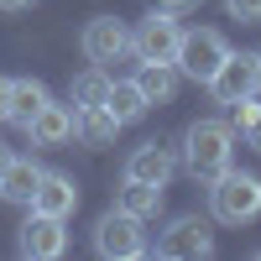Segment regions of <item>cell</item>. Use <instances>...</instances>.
<instances>
[{
  "label": "cell",
  "mask_w": 261,
  "mask_h": 261,
  "mask_svg": "<svg viewBox=\"0 0 261 261\" xmlns=\"http://www.w3.org/2000/svg\"><path fill=\"white\" fill-rule=\"evenodd\" d=\"M27 209L53 214V220H68V214L79 209V183L68 178V172H42V183H37V193H32Z\"/></svg>",
  "instance_id": "8fae6325"
},
{
  "label": "cell",
  "mask_w": 261,
  "mask_h": 261,
  "mask_svg": "<svg viewBox=\"0 0 261 261\" xmlns=\"http://www.w3.org/2000/svg\"><path fill=\"white\" fill-rule=\"evenodd\" d=\"M115 209L136 214V220L146 225V220H157V214H162V188H157V183H136V178H125V188L115 193Z\"/></svg>",
  "instance_id": "e0dca14e"
},
{
  "label": "cell",
  "mask_w": 261,
  "mask_h": 261,
  "mask_svg": "<svg viewBox=\"0 0 261 261\" xmlns=\"http://www.w3.org/2000/svg\"><path fill=\"white\" fill-rule=\"evenodd\" d=\"M225 58H230V42H225L220 32H214V27H193V32H183L172 68H178L183 79H193V84H209L214 68H220Z\"/></svg>",
  "instance_id": "3957f363"
},
{
  "label": "cell",
  "mask_w": 261,
  "mask_h": 261,
  "mask_svg": "<svg viewBox=\"0 0 261 261\" xmlns=\"http://www.w3.org/2000/svg\"><path fill=\"white\" fill-rule=\"evenodd\" d=\"M42 172H47V167H37L32 157H11L6 178H0V199H6V204H32V193H37V183H42Z\"/></svg>",
  "instance_id": "5bb4252c"
},
{
  "label": "cell",
  "mask_w": 261,
  "mask_h": 261,
  "mask_svg": "<svg viewBox=\"0 0 261 261\" xmlns=\"http://www.w3.org/2000/svg\"><path fill=\"white\" fill-rule=\"evenodd\" d=\"M47 99H53V94H47V84H42V79H11V125L27 130L32 115H37Z\"/></svg>",
  "instance_id": "2e32d148"
},
{
  "label": "cell",
  "mask_w": 261,
  "mask_h": 261,
  "mask_svg": "<svg viewBox=\"0 0 261 261\" xmlns=\"http://www.w3.org/2000/svg\"><path fill=\"white\" fill-rule=\"evenodd\" d=\"M73 136L84 146H110L120 136V120L105 110V105H79V110H73Z\"/></svg>",
  "instance_id": "4fadbf2b"
},
{
  "label": "cell",
  "mask_w": 261,
  "mask_h": 261,
  "mask_svg": "<svg viewBox=\"0 0 261 261\" xmlns=\"http://www.w3.org/2000/svg\"><path fill=\"white\" fill-rule=\"evenodd\" d=\"M32 0H0V11H27Z\"/></svg>",
  "instance_id": "d4e9b609"
},
{
  "label": "cell",
  "mask_w": 261,
  "mask_h": 261,
  "mask_svg": "<svg viewBox=\"0 0 261 261\" xmlns=\"http://www.w3.org/2000/svg\"><path fill=\"white\" fill-rule=\"evenodd\" d=\"M16 251L32 256V261H58L63 251H68V230H63V220H53V214H27V225L16 230Z\"/></svg>",
  "instance_id": "9c48e42d"
},
{
  "label": "cell",
  "mask_w": 261,
  "mask_h": 261,
  "mask_svg": "<svg viewBox=\"0 0 261 261\" xmlns=\"http://www.w3.org/2000/svg\"><path fill=\"white\" fill-rule=\"evenodd\" d=\"M0 120H11V79H0Z\"/></svg>",
  "instance_id": "603a6c76"
},
{
  "label": "cell",
  "mask_w": 261,
  "mask_h": 261,
  "mask_svg": "<svg viewBox=\"0 0 261 261\" xmlns=\"http://www.w3.org/2000/svg\"><path fill=\"white\" fill-rule=\"evenodd\" d=\"M178 68L172 63H141L136 68V84H141V94H146V105H172V94H178Z\"/></svg>",
  "instance_id": "ac0fdd59"
},
{
  "label": "cell",
  "mask_w": 261,
  "mask_h": 261,
  "mask_svg": "<svg viewBox=\"0 0 261 261\" xmlns=\"http://www.w3.org/2000/svg\"><path fill=\"white\" fill-rule=\"evenodd\" d=\"M105 94H110V73H105L99 63H94V68H84V73L68 84V99H73V110H79V105H105Z\"/></svg>",
  "instance_id": "d6986e66"
},
{
  "label": "cell",
  "mask_w": 261,
  "mask_h": 261,
  "mask_svg": "<svg viewBox=\"0 0 261 261\" xmlns=\"http://www.w3.org/2000/svg\"><path fill=\"white\" fill-rule=\"evenodd\" d=\"M225 167H235V125L230 120H214V115L193 120L183 130V172L193 183L209 188Z\"/></svg>",
  "instance_id": "6da1fadb"
},
{
  "label": "cell",
  "mask_w": 261,
  "mask_h": 261,
  "mask_svg": "<svg viewBox=\"0 0 261 261\" xmlns=\"http://www.w3.org/2000/svg\"><path fill=\"white\" fill-rule=\"evenodd\" d=\"M105 110H110L120 125H130V120H141L151 105H146V94H141V84L136 79H110V94H105Z\"/></svg>",
  "instance_id": "9a60e30c"
},
{
  "label": "cell",
  "mask_w": 261,
  "mask_h": 261,
  "mask_svg": "<svg viewBox=\"0 0 261 261\" xmlns=\"http://www.w3.org/2000/svg\"><path fill=\"white\" fill-rule=\"evenodd\" d=\"M225 11H230V21H241V27H256L261 21V0H225Z\"/></svg>",
  "instance_id": "44dd1931"
},
{
  "label": "cell",
  "mask_w": 261,
  "mask_h": 261,
  "mask_svg": "<svg viewBox=\"0 0 261 261\" xmlns=\"http://www.w3.org/2000/svg\"><path fill=\"white\" fill-rule=\"evenodd\" d=\"M204 89L214 94V105H241V99H251L256 89H261V63H256V53H230L220 68H214V79L204 84Z\"/></svg>",
  "instance_id": "8992f818"
},
{
  "label": "cell",
  "mask_w": 261,
  "mask_h": 261,
  "mask_svg": "<svg viewBox=\"0 0 261 261\" xmlns=\"http://www.w3.org/2000/svg\"><path fill=\"white\" fill-rule=\"evenodd\" d=\"M193 6H199V0H157V11H162V16H188Z\"/></svg>",
  "instance_id": "7402d4cb"
},
{
  "label": "cell",
  "mask_w": 261,
  "mask_h": 261,
  "mask_svg": "<svg viewBox=\"0 0 261 261\" xmlns=\"http://www.w3.org/2000/svg\"><path fill=\"white\" fill-rule=\"evenodd\" d=\"M230 125L246 136V146L251 151H261V99L251 94V99H241V105H230Z\"/></svg>",
  "instance_id": "ffe728a7"
},
{
  "label": "cell",
  "mask_w": 261,
  "mask_h": 261,
  "mask_svg": "<svg viewBox=\"0 0 261 261\" xmlns=\"http://www.w3.org/2000/svg\"><path fill=\"white\" fill-rule=\"evenodd\" d=\"M27 141H32V146H68V141H73V110H68V105H53V99H47V105L32 115Z\"/></svg>",
  "instance_id": "7c38bea8"
},
{
  "label": "cell",
  "mask_w": 261,
  "mask_h": 261,
  "mask_svg": "<svg viewBox=\"0 0 261 261\" xmlns=\"http://www.w3.org/2000/svg\"><path fill=\"white\" fill-rule=\"evenodd\" d=\"M94 251L105 261H136L146 256V230L136 214H125V209H110V214H99V225H94Z\"/></svg>",
  "instance_id": "5b68a950"
},
{
  "label": "cell",
  "mask_w": 261,
  "mask_h": 261,
  "mask_svg": "<svg viewBox=\"0 0 261 261\" xmlns=\"http://www.w3.org/2000/svg\"><path fill=\"white\" fill-rule=\"evenodd\" d=\"M79 47H84L89 63L105 68V63H120V58L130 53V32H125V21H115V16H94V21H84Z\"/></svg>",
  "instance_id": "ba28073f"
},
{
  "label": "cell",
  "mask_w": 261,
  "mask_h": 261,
  "mask_svg": "<svg viewBox=\"0 0 261 261\" xmlns=\"http://www.w3.org/2000/svg\"><path fill=\"white\" fill-rule=\"evenodd\" d=\"M256 63H261V53H256Z\"/></svg>",
  "instance_id": "484cf974"
},
{
  "label": "cell",
  "mask_w": 261,
  "mask_h": 261,
  "mask_svg": "<svg viewBox=\"0 0 261 261\" xmlns=\"http://www.w3.org/2000/svg\"><path fill=\"white\" fill-rule=\"evenodd\" d=\"M209 214L220 225H251V220H261V178H256V172L225 167L220 178L209 183Z\"/></svg>",
  "instance_id": "7a4b0ae2"
},
{
  "label": "cell",
  "mask_w": 261,
  "mask_h": 261,
  "mask_svg": "<svg viewBox=\"0 0 261 261\" xmlns=\"http://www.w3.org/2000/svg\"><path fill=\"white\" fill-rule=\"evenodd\" d=\"M11 157H16V151H11L6 141H0V178H6V167H11Z\"/></svg>",
  "instance_id": "cb8c5ba5"
},
{
  "label": "cell",
  "mask_w": 261,
  "mask_h": 261,
  "mask_svg": "<svg viewBox=\"0 0 261 261\" xmlns=\"http://www.w3.org/2000/svg\"><path fill=\"white\" fill-rule=\"evenodd\" d=\"M172 172H178V157H172V146H162V141H141V146L125 157V178H136V183L167 188Z\"/></svg>",
  "instance_id": "30bf717a"
},
{
  "label": "cell",
  "mask_w": 261,
  "mask_h": 261,
  "mask_svg": "<svg viewBox=\"0 0 261 261\" xmlns=\"http://www.w3.org/2000/svg\"><path fill=\"white\" fill-rule=\"evenodd\" d=\"M157 256H167V261H204V256H214L209 220L204 214H172L167 230L157 235Z\"/></svg>",
  "instance_id": "277c9868"
},
{
  "label": "cell",
  "mask_w": 261,
  "mask_h": 261,
  "mask_svg": "<svg viewBox=\"0 0 261 261\" xmlns=\"http://www.w3.org/2000/svg\"><path fill=\"white\" fill-rule=\"evenodd\" d=\"M178 42H183L178 16L151 11L146 21H136V32H130V58L136 63H172L178 58Z\"/></svg>",
  "instance_id": "52a82bcc"
}]
</instances>
